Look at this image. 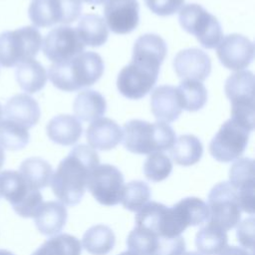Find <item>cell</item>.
I'll return each mask as SVG.
<instances>
[{
  "label": "cell",
  "instance_id": "6da1fadb",
  "mask_svg": "<svg viewBox=\"0 0 255 255\" xmlns=\"http://www.w3.org/2000/svg\"><path fill=\"white\" fill-rule=\"evenodd\" d=\"M99 164L100 157L95 149L86 144L74 146L52 175L53 193L63 204H78L86 192L91 171Z\"/></svg>",
  "mask_w": 255,
  "mask_h": 255
},
{
  "label": "cell",
  "instance_id": "7a4b0ae2",
  "mask_svg": "<svg viewBox=\"0 0 255 255\" xmlns=\"http://www.w3.org/2000/svg\"><path fill=\"white\" fill-rule=\"evenodd\" d=\"M104 70V61L98 53L84 51L67 61L52 64L47 75L57 89L76 92L96 84Z\"/></svg>",
  "mask_w": 255,
  "mask_h": 255
},
{
  "label": "cell",
  "instance_id": "3957f363",
  "mask_svg": "<svg viewBox=\"0 0 255 255\" xmlns=\"http://www.w3.org/2000/svg\"><path fill=\"white\" fill-rule=\"evenodd\" d=\"M175 132L166 123L130 120L123 128L126 149L136 154H150L169 149L175 141Z\"/></svg>",
  "mask_w": 255,
  "mask_h": 255
},
{
  "label": "cell",
  "instance_id": "277c9868",
  "mask_svg": "<svg viewBox=\"0 0 255 255\" xmlns=\"http://www.w3.org/2000/svg\"><path fill=\"white\" fill-rule=\"evenodd\" d=\"M42 35L34 26H25L0 34V65L11 68L34 59L42 46Z\"/></svg>",
  "mask_w": 255,
  "mask_h": 255
},
{
  "label": "cell",
  "instance_id": "5b68a950",
  "mask_svg": "<svg viewBox=\"0 0 255 255\" xmlns=\"http://www.w3.org/2000/svg\"><path fill=\"white\" fill-rule=\"evenodd\" d=\"M225 95L231 104V119L254 128V75L251 71L231 74L224 85Z\"/></svg>",
  "mask_w": 255,
  "mask_h": 255
},
{
  "label": "cell",
  "instance_id": "8992f818",
  "mask_svg": "<svg viewBox=\"0 0 255 255\" xmlns=\"http://www.w3.org/2000/svg\"><path fill=\"white\" fill-rule=\"evenodd\" d=\"M2 197H5L14 211L24 218L34 217L43 203V196L38 189L31 187L19 171L0 172Z\"/></svg>",
  "mask_w": 255,
  "mask_h": 255
},
{
  "label": "cell",
  "instance_id": "52a82bcc",
  "mask_svg": "<svg viewBox=\"0 0 255 255\" xmlns=\"http://www.w3.org/2000/svg\"><path fill=\"white\" fill-rule=\"evenodd\" d=\"M178 20L183 30L195 36L205 49L217 47L223 38L222 28L217 18L199 4L184 5L179 10Z\"/></svg>",
  "mask_w": 255,
  "mask_h": 255
},
{
  "label": "cell",
  "instance_id": "ba28073f",
  "mask_svg": "<svg viewBox=\"0 0 255 255\" xmlns=\"http://www.w3.org/2000/svg\"><path fill=\"white\" fill-rule=\"evenodd\" d=\"M252 130L241 123L229 119L222 124L209 143V152L220 162L238 159L245 151Z\"/></svg>",
  "mask_w": 255,
  "mask_h": 255
},
{
  "label": "cell",
  "instance_id": "9c48e42d",
  "mask_svg": "<svg viewBox=\"0 0 255 255\" xmlns=\"http://www.w3.org/2000/svg\"><path fill=\"white\" fill-rule=\"evenodd\" d=\"M209 222L225 231L234 228L241 219V208L238 196L227 181L215 184L208 193Z\"/></svg>",
  "mask_w": 255,
  "mask_h": 255
},
{
  "label": "cell",
  "instance_id": "30bf717a",
  "mask_svg": "<svg viewBox=\"0 0 255 255\" xmlns=\"http://www.w3.org/2000/svg\"><path fill=\"white\" fill-rule=\"evenodd\" d=\"M124 186V176L120 169L108 163L95 167L87 182V188L94 198L106 206H114L121 202Z\"/></svg>",
  "mask_w": 255,
  "mask_h": 255
},
{
  "label": "cell",
  "instance_id": "8fae6325",
  "mask_svg": "<svg viewBox=\"0 0 255 255\" xmlns=\"http://www.w3.org/2000/svg\"><path fill=\"white\" fill-rule=\"evenodd\" d=\"M159 70L130 61L119 73L117 87L119 92L130 100H139L154 87Z\"/></svg>",
  "mask_w": 255,
  "mask_h": 255
},
{
  "label": "cell",
  "instance_id": "7c38bea8",
  "mask_svg": "<svg viewBox=\"0 0 255 255\" xmlns=\"http://www.w3.org/2000/svg\"><path fill=\"white\" fill-rule=\"evenodd\" d=\"M42 50L46 58L54 63L67 61L85 51L75 28L61 25L53 28L42 42Z\"/></svg>",
  "mask_w": 255,
  "mask_h": 255
},
{
  "label": "cell",
  "instance_id": "4fadbf2b",
  "mask_svg": "<svg viewBox=\"0 0 255 255\" xmlns=\"http://www.w3.org/2000/svg\"><path fill=\"white\" fill-rule=\"evenodd\" d=\"M216 54L225 68L241 71L254 59V44L243 35L229 34L224 36L217 45Z\"/></svg>",
  "mask_w": 255,
  "mask_h": 255
},
{
  "label": "cell",
  "instance_id": "5bb4252c",
  "mask_svg": "<svg viewBox=\"0 0 255 255\" xmlns=\"http://www.w3.org/2000/svg\"><path fill=\"white\" fill-rule=\"evenodd\" d=\"M135 226L144 228L158 237L172 238L179 236L171 214L170 207L151 201L144 204L134 216Z\"/></svg>",
  "mask_w": 255,
  "mask_h": 255
},
{
  "label": "cell",
  "instance_id": "9a60e30c",
  "mask_svg": "<svg viewBox=\"0 0 255 255\" xmlns=\"http://www.w3.org/2000/svg\"><path fill=\"white\" fill-rule=\"evenodd\" d=\"M229 183L234 188L242 211L254 213V160L238 158L229 169Z\"/></svg>",
  "mask_w": 255,
  "mask_h": 255
},
{
  "label": "cell",
  "instance_id": "2e32d148",
  "mask_svg": "<svg viewBox=\"0 0 255 255\" xmlns=\"http://www.w3.org/2000/svg\"><path fill=\"white\" fill-rule=\"evenodd\" d=\"M137 0H107L104 7L105 22L116 34H128L136 29L139 22Z\"/></svg>",
  "mask_w": 255,
  "mask_h": 255
},
{
  "label": "cell",
  "instance_id": "e0dca14e",
  "mask_svg": "<svg viewBox=\"0 0 255 255\" xmlns=\"http://www.w3.org/2000/svg\"><path fill=\"white\" fill-rule=\"evenodd\" d=\"M173 68L182 81L203 82L211 72L209 56L197 48L179 51L173 59Z\"/></svg>",
  "mask_w": 255,
  "mask_h": 255
},
{
  "label": "cell",
  "instance_id": "ac0fdd59",
  "mask_svg": "<svg viewBox=\"0 0 255 255\" xmlns=\"http://www.w3.org/2000/svg\"><path fill=\"white\" fill-rule=\"evenodd\" d=\"M90 147L98 150H110L123 139L122 128L112 119L100 118L89 126L86 131Z\"/></svg>",
  "mask_w": 255,
  "mask_h": 255
},
{
  "label": "cell",
  "instance_id": "d6986e66",
  "mask_svg": "<svg viewBox=\"0 0 255 255\" xmlns=\"http://www.w3.org/2000/svg\"><path fill=\"white\" fill-rule=\"evenodd\" d=\"M166 52L167 46L165 41L156 34L148 33L139 36L135 40L130 61L159 70Z\"/></svg>",
  "mask_w": 255,
  "mask_h": 255
},
{
  "label": "cell",
  "instance_id": "ffe728a7",
  "mask_svg": "<svg viewBox=\"0 0 255 255\" xmlns=\"http://www.w3.org/2000/svg\"><path fill=\"white\" fill-rule=\"evenodd\" d=\"M150 109L157 122L172 123L181 114L176 88L162 85L155 88L150 96Z\"/></svg>",
  "mask_w": 255,
  "mask_h": 255
},
{
  "label": "cell",
  "instance_id": "44dd1931",
  "mask_svg": "<svg viewBox=\"0 0 255 255\" xmlns=\"http://www.w3.org/2000/svg\"><path fill=\"white\" fill-rule=\"evenodd\" d=\"M3 114L5 119L29 129L39 122L41 111L35 99L27 94H19L7 101Z\"/></svg>",
  "mask_w": 255,
  "mask_h": 255
},
{
  "label": "cell",
  "instance_id": "7402d4cb",
  "mask_svg": "<svg viewBox=\"0 0 255 255\" xmlns=\"http://www.w3.org/2000/svg\"><path fill=\"white\" fill-rule=\"evenodd\" d=\"M48 137L61 145H73L81 137L83 127L75 116L59 115L49 121L46 127Z\"/></svg>",
  "mask_w": 255,
  "mask_h": 255
},
{
  "label": "cell",
  "instance_id": "603a6c76",
  "mask_svg": "<svg viewBox=\"0 0 255 255\" xmlns=\"http://www.w3.org/2000/svg\"><path fill=\"white\" fill-rule=\"evenodd\" d=\"M33 218L40 233L51 236L62 231L67 222L68 212L63 203L47 201L42 203Z\"/></svg>",
  "mask_w": 255,
  "mask_h": 255
},
{
  "label": "cell",
  "instance_id": "cb8c5ba5",
  "mask_svg": "<svg viewBox=\"0 0 255 255\" xmlns=\"http://www.w3.org/2000/svg\"><path fill=\"white\" fill-rule=\"evenodd\" d=\"M73 110L79 121L92 123L105 115L107 102L98 91L83 90L76 96Z\"/></svg>",
  "mask_w": 255,
  "mask_h": 255
},
{
  "label": "cell",
  "instance_id": "d4e9b609",
  "mask_svg": "<svg viewBox=\"0 0 255 255\" xmlns=\"http://www.w3.org/2000/svg\"><path fill=\"white\" fill-rule=\"evenodd\" d=\"M171 207L184 230L188 226L201 225L209 220L208 206L198 197H185Z\"/></svg>",
  "mask_w": 255,
  "mask_h": 255
},
{
  "label": "cell",
  "instance_id": "484cf974",
  "mask_svg": "<svg viewBox=\"0 0 255 255\" xmlns=\"http://www.w3.org/2000/svg\"><path fill=\"white\" fill-rule=\"evenodd\" d=\"M15 77L20 88L28 94H35L41 91L48 79L46 69L35 59H30L17 65Z\"/></svg>",
  "mask_w": 255,
  "mask_h": 255
},
{
  "label": "cell",
  "instance_id": "4316f807",
  "mask_svg": "<svg viewBox=\"0 0 255 255\" xmlns=\"http://www.w3.org/2000/svg\"><path fill=\"white\" fill-rule=\"evenodd\" d=\"M80 40L85 46L100 47L109 37V29L105 19L97 14H86L75 28Z\"/></svg>",
  "mask_w": 255,
  "mask_h": 255
},
{
  "label": "cell",
  "instance_id": "83f0119b",
  "mask_svg": "<svg viewBox=\"0 0 255 255\" xmlns=\"http://www.w3.org/2000/svg\"><path fill=\"white\" fill-rule=\"evenodd\" d=\"M171 158L176 164L189 166L198 162L203 153L200 139L193 134H182L175 138L169 148Z\"/></svg>",
  "mask_w": 255,
  "mask_h": 255
},
{
  "label": "cell",
  "instance_id": "f1b7e54d",
  "mask_svg": "<svg viewBox=\"0 0 255 255\" xmlns=\"http://www.w3.org/2000/svg\"><path fill=\"white\" fill-rule=\"evenodd\" d=\"M116 243L114 231L107 225L98 224L89 228L82 239L83 247L92 255L109 254Z\"/></svg>",
  "mask_w": 255,
  "mask_h": 255
},
{
  "label": "cell",
  "instance_id": "f546056e",
  "mask_svg": "<svg viewBox=\"0 0 255 255\" xmlns=\"http://www.w3.org/2000/svg\"><path fill=\"white\" fill-rule=\"evenodd\" d=\"M19 172L31 187L39 190L50 184L53 168L47 160L34 156L22 161Z\"/></svg>",
  "mask_w": 255,
  "mask_h": 255
},
{
  "label": "cell",
  "instance_id": "4dcf8cb0",
  "mask_svg": "<svg viewBox=\"0 0 255 255\" xmlns=\"http://www.w3.org/2000/svg\"><path fill=\"white\" fill-rule=\"evenodd\" d=\"M226 231L218 225L208 222L195 236V245L203 255H218L227 245Z\"/></svg>",
  "mask_w": 255,
  "mask_h": 255
},
{
  "label": "cell",
  "instance_id": "1f68e13d",
  "mask_svg": "<svg viewBox=\"0 0 255 255\" xmlns=\"http://www.w3.org/2000/svg\"><path fill=\"white\" fill-rule=\"evenodd\" d=\"M176 91L181 110L197 112L206 104L207 90L201 82L182 81Z\"/></svg>",
  "mask_w": 255,
  "mask_h": 255
},
{
  "label": "cell",
  "instance_id": "d6a6232c",
  "mask_svg": "<svg viewBox=\"0 0 255 255\" xmlns=\"http://www.w3.org/2000/svg\"><path fill=\"white\" fill-rule=\"evenodd\" d=\"M80 240L70 234H59L45 241L32 255H81Z\"/></svg>",
  "mask_w": 255,
  "mask_h": 255
},
{
  "label": "cell",
  "instance_id": "836d02e7",
  "mask_svg": "<svg viewBox=\"0 0 255 255\" xmlns=\"http://www.w3.org/2000/svg\"><path fill=\"white\" fill-rule=\"evenodd\" d=\"M28 15L35 27H51L61 22L57 0H32Z\"/></svg>",
  "mask_w": 255,
  "mask_h": 255
},
{
  "label": "cell",
  "instance_id": "e575fe53",
  "mask_svg": "<svg viewBox=\"0 0 255 255\" xmlns=\"http://www.w3.org/2000/svg\"><path fill=\"white\" fill-rule=\"evenodd\" d=\"M30 139L28 128L4 119L0 121V145L8 150L24 148Z\"/></svg>",
  "mask_w": 255,
  "mask_h": 255
},
{
  "label": "cell",
  "instance_id": "d590c367",
  "mask_svg": "<svg viewBox=\"0 0 255 255\" xmlns=\"http://www.w3.org/2000/svg\"><path fill=\"white\" fill-rule=\"evenodd\" d=\"M149 198V186L141 180H132L124 186L121 202L126 209L136 212L148 202Z\"/></svg>",
  "mask_w": 255,
  "mask_h": 255
},
{
  "label": "cell",
  "instance_id": "8d00e7d4",
  "mask_svg": "<svg viewBox=\"0 0 255 255\" xmlns=\"http://www.w3.org/2000/svg\"><path fill=\"white\" fill-rule=\"evenodd\" d=\"M158 238L152 232L135 226L128 235L127 245L130 251L138 255H152L156 248Z\"/></svg>",
  "mask_w": 255,
  "mask_h": 255
},
{
  "label": "cell",
  "instance_id": "74e56055",
  "mask_svg": "<svg viewBox=\"0 0 255 255\" xmlns=\"http://www.w3.org/2000/svg\"><path fill=\"white\" fill-rule=\"evenodd\" d=\"M171 170V160L162 152L150 153L143 163V173L145 177L153 182H159L167 178Z\"/></svg>",
  "mask_w": 255,
  "mask_h": 255
},
{
  "label": "cell",
  "instance_id": "f35d334b",
  "mask_svg": "<svg viewBox=\"0 0 255 255\" xmlns=\"http://www.w3.org/2000/svg\"><path fill=\"white\" fill-rule=\"evenodd\" d=\"M185 253V241L182 236L172 238L159 237L152 255H183Z\"/></svg>",
  "mask_w": 255,
  "mask_h": 255
},
{
  "label": "cell",
  "instance_id": "ab89813d",
  "mask_svg": "<svg viewBox=\"0 0 255 255\" xmlns=\"http://www.w3.org/2000/svg\"><path fill=\"white\" fill-rule=\"evenodd\" d=\"M147 8L158 16H170L184 6V0H144Z\"/></svg>",
  "mask_w": 255,
  "mask_h": 255
},
{
  "label": "cell",
  "instance_id": "60d3db41",
  "mask_svg": "<svg viewBox=\"0 0 255 255\" xmlns=\"http://www.w3.org/2000/svg\"><path fill=\"white\" fill-rule=\"evenodd\" d=\"M61 12V23H73L82 13V0H57Z\"/></svg>",
  "mask_w": 255,
  "mask_h": 255
},
{
  "label": "cell",
  "instance_id": "b9f144b4",
  "mask_svg": "<svg viewBox=\"0 0 255 255\" xmlns=\"http://www.w3.org/2000/svg\"><path fill=\"white\" fill-rule=\"evenodd\" d=\"M238 242L245 248L253 250L254 247V217L243 220L236 230Z\"/></svg>",
  "mask_w": 255,
  "mask_h": 255
},
{
  "label": "cell",
  "instance_id": "7bdbcfd3",
  "mask_svg": "<svg viewBox=\"0 0 255 255\" xmlns=\"http://www.w3.org/2000/svg\"><path fill=\"white\" fill-rule=\"evenodd\" d=\"M218 255H253L247 250L238 246H225V248Z\"/></svg>",
  "mask_w": 255,
  "mask_h": 255
},
{
  "label": "cell",
  "instance_id": "ee69618b",
  "mask_svg": "<svg viewBox=\"0 0 255 255\" xmlns=\"http://www.w3.org/2000/svg\"><path fill=\"white\" fill-rule=\"evenodd\" d=\"M5 161V153H4V149L3 147L0 145V168L3 166Z\"/></svg>",
  "mask_w": 255,
  "mask_h": 255
},
{
  "label": "cell",
  "instance_id": "f6af8a7d",
  "mask_svg": "<svg viewBox=\"0 0 255 255\" xmlns=\"http://www.w3.org/2000/svg\"><path fill=\"white\" fill-rule=\"evenodd\" d=\"M82 1H84L86 3H89V4H93V5H100L104 2H106L107 0H82Z\"/></svg>",
  "mask_w": 255,
  "mask_h": 255
},
{
  "label": "cell",
  "instance_id": "bcb514c9",
  "mask_svg": "<svg viewBox=\"0 0 255 255\" xmlns=\"http://www.w3.org/2000/svg\"><path fill=\"white\" fill-rule=\"evenodd\" d=\"M119 255H138V254H137V253H135V252H132V251L128 250V251H125V252H122V253H120Z\"/></svg>",
  "mask_w": 255,
  "mask_h": 255
},
{
  "label": "cell",
  "instance_id": "7dc6e473",
  "mask_svg": "<svg viewBox=\"0 0 255 255\" xmlns=\"http://www.w3.org/2000/svg\"><path fill=\"white\" fill-rule=\"evenodd\" d=\"M0 255H14L12 252L4 249H0Z\"/></svg>",
  "mask_w": 255,
  "mask_h": 255
},
{
  "label": "cell",
  "instance_id": "c3c4849f",
  "mask_svg": "<svg viewBox=\"0 0 255 255\" xmlns=\"http://www.w3.org/2000/svg\"><path fill=\"white\" fill-rule=\"evenodd\" d=\"M183 255H202V254H201V253H198V252L190 251V252H186V253H183Z\"/></svg>",
  "mask_w": 255,
  "mask_h": 255
},
{
  "label": "cell",
  "instance_id": "681fc988",
  "mask_svg": "<svg viewBox=\"0 0 255 255\" xmlns=\"http://www.w3.org/2000/svg\"><path fill=\"white\" fill-rule=\"evenodd\" d=\"M2 115H3V109H2V106H1V104H0V121H1Z\"/></svg>",
  "mask_w": 255,
  "mask_h": 255
},
{
  "label": "cell",
  "instance_id": "f907efd6",
  "mask_svg": "<svg viewBox=\"0 0 255 255\" xmlns=\"http://www.w3.org/2000/svg\"><path fill=\"white\" fill-rule=\"evenodd\" d=\"M2 197V193H1V187H0V198Z\"/></svg>",
  "mask_w": 255,
  "mask_h": 255
}]
</instances>
